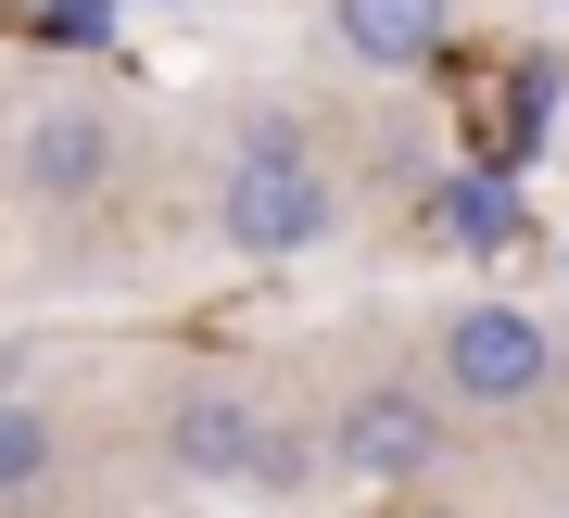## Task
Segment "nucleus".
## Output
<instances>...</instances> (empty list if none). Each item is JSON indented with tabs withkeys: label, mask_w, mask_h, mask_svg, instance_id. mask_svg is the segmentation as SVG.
Segmentation results:
<instances>
[{
	"label": "nucleus",
	"mask_w": 569,
	"mask_h": 518,
	"mask_svg": "<svg viewBox=\"0 0 569 518\" xmlns=\"http://www.w3.org/2000/svg\"><path fill=\"white\" fill-rule=\"evenodd\" d=\"M216 228H228V253L291 266V253H317V240L342 228V190H329V165H317L305 140H253V152L216 178Z\"/></svg>",
	"instance_id": "obj_1"
},
{
	"label": "nucleus",
	"mask_w": 569,
	"mask_h": 518,
	"mask_svg": "<svg viewBox=\"0 0 569 518\" xmlns=\"http://www.w3.org/2000/svg\"><path fill=\"white\" fill-rule=\"evenodd\" d=\"M557 379V341L531 303H456L443 317V392L456 405H531Z\"/></svg>",
	"instance_id": "obj_2"
},
{
	"label": "nucleus",
	"mask_w": 569,
	"mask_h": 518,
	"mask_svg": "<svg viewBox=\"0 0 569 518\" xmlns=\"http://www.w3.org/2000/svg\"><path fill=\"white\" fill-rule=\"evenodd\" d=\"M164 456H178L190 480H266V468H291L241 392H178L164 405Z\"/></svg>",
	"instance_id": "obj_3"
},
{
	"label": "nucleus",
	"mask_w": 569,
	"mask_h": 518,
	"mask_svg": "<svg viewBox=\"0 0 569 518\" xmlns=\"http://www.w3.org/2000/svg\"><path fill=\"white\" fill-rule=\"evenodd\" d=\"M114 178V114L102 101H39V127H26V190L39 202H89Z\"/></svg>",
	"instance_id": "obj_4"
},
{
	"label": "nucleus",
	"mask_w": 569,
	"mask_h": 518,
	"mask_svg": "<svg viewBox=\"0 0 569 518\" xmlns=\"http://www.w3.org/2000/svg\"><path fill=\"white\" fill-rule=\"evenodd\" d=\"M456 0H329V39H342L367 77H418L430 51H443Z\"/></svg>",
	"instance_id": "obj_5"
},
{
	"label": "nucleus",
	"mask_w": 569,
	"mask_h": 518,
	"mask_svg": "<svg viewBox=\"0 0 569 518\" xmlns=\"http://www.w3.org/2000/svg\"><path fill=\"white\" fill-rule=\"evenodd\" d=\"M430 456H443V418H430L418 392H355V405H342V468H367V480H418Z\"/></svg>",
	"instance_id": "obj_6"
},
{
	"label": "nucleus",
	"mask_w": 569,
	"mask_h": 518,
	"mask_svg": "<svg viewBox=\"0 0 569 518\" xmlns=\"http://www.w3.org/2000/svg\"><path fill=\"white\" fill-rule=\"evenodd\" d=\"M39 468H51V430L26 418V405H0V494H26Z\"/></svg>",
	"instance_id": "obj_7"
},
{
	"label": "nucleus",
	"mask_w": 569,
	"mask_h": 518,
	"mask_svg": "<svg viewBox=\"0 0 569 518\" xmlns=\"http://www.w3.org/2000/svg\"><path fill=\"white\" fill-rule=\"evenodd\" d=\"M456 240H519V202H507V190H481V178H468V190H456Z\"/></svg>",
	"instance_id": "obj_8"
},
{
	"label": "nucleus",
	"mask_w": 569,
	"mask_h": 518,
	"mask_svg": "<svg viewBox=\"0 0 569 518\" xmlns=\"http://www.w3.org/2000/svg\"><path fill=\"white\" fill-rule=\"evenodd\" d=\"M39 26H51V39H102L114 0H39Z\"/></svg>",
	"instance_id": "obj_9"
}]
</instances>
